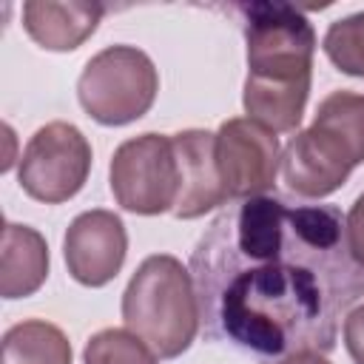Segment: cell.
<instances>
[{"mask_svg":"<svg viewBox=\"0 0 364 364\" xmlns=\"http://www.w3.org/2000/svg\"><path fill=\"white\" fill-rule=\"evenodd\" d=\"M128 253V233L114 210H85L71 219L63 236L65 267L74 282L85 287H102L122 270Z\"/></svg>","mask_w":364,"mask_h":364,"instance_id":"9","label":"cell"},{"mask_svg":"<svg viewBox=\"0 0 364 364\" xmlns=\"http://www.w3.org/2000/svg\"><path fill=\"white\" fill-rule=\"evenodd\" d=\"M82 364H156V355L128 327H105L88 338Z\"/></svg>","mask_w":364,"mask_h":364,"instance_id":"14","label":"cell"},{"mask_svg":"<svg viewBox=\"0 0 364 364\" xmlns=\"http://www.w3.org/2000/svg\"><path fill=\"white\" fill-rule=\"evenodd\" d=\"M88 171L91 142L77 125L54 119L37 128L26 142L17 165V182L31 199L60 205L80 193Z\"/></svg>","mask_w":364,"mask_h":364,"instance_id":"6","label":"cell"},{"mask_svg":"<svg viewBox=\"0 0 364 364\" xmlns=\"http://www.w3.org/2000/svg\"><path fill=\"white\" fill-rule=\"evenodd\" d=\"M188 270L205 333L273 361L330 353L364 296L341 210L273 193L228 205L199 236Z\"/></svg>","mask_w":364,"mask_h":364,"instance_id":"1","label":"cell"},{"mask_svg":"<svg viewBox=\"0 0 364 364\" xmlns=\"http://www.w3.org/2000/svg\"><path fill=\"white\" fill-rule=\"evenodd\" d=\"M344 347L353 358V364H364V304L353 307L344 318Z\"/></svg>","mask_w":364,"mask_h":364,"instance_id":"17","label":"cell"},{"mask_svg":"<svg viewBox=\"0 0 364 364\" xmlns=\"http://www.w3.org/2000/svg\"><path fill=\"white\" fill-rule=\"evenodd\" d=\"M122 321L156 358L182 355L202 324L191 270L171 253L142 259L122 293Z\"/></svg>","mask_w":364,"mask_h":364,"instance_id":"2","label":"cell"},{"mask_svg":"<svg viewBox=\"0 0 364 364\" xmlns=\"http://www.w3.org/2000/svg\"><path fill=\"white\" fill-rule=\"evenodd\" d=\"M105 6L88 0H28L23 3V28L46 51H74L100 26Z\"/></svg>","mask_w":364,"mask_h":364,"instance_id":"11","label":"cell"},{"mask_svg":"<svg viewBox=\"0 0 364 364\" xmlns=\"http://www.w3.org/2000/svg\"><path fill=\"white\" fill-rule=\"evenodd\" d=\"M355 165H361L358 154L318 119L296 131L282 148V176L287 188L304 199L330 196L347 182Z\"/></svg>","mask_w":364,"mask_h":364,"instance_id":"8","label":"cell"},{"mask_svg":"<svg viewBox=\"0 0 364 364\" xmlns=\"http://www.w3.org/2000/svg\"><path fill=\"white\" fill-rule=\"evenodd\" d=\"M245 14V51L247 77L267 85H296L313 80L316 31L310 17L279 0L242 6Z\"/></svg>","mask_w":364,"mask_h":364,"instance_id":"3","label":"cell"},{"mask_svg":"<svg viewBox=\"0 0 364 364\" xmlns=\"http://www.w3.org/2000/svg\"><path fill=\"white\" fill-rule=\"evenodd\" d=\"M179 162V199L173 205L176 219H199L228 202L219 168H216V134L188 128L171 136Z\"/></svg>","mask_w":364,"mask_h":364,"instance_id":"10","label":"cell"},{"mask_svg":"<svg viewBox=\"0 0 364 364\" xmlns=\"http://www.w3.org/2000/svg\"><path fill=\"white\" fill-rule=\"evenodd\" d=\"M108 185L119 208L156 216L173 210L179 199V162L173 139L165 134H139L125 139L108 165Z\"/></svg>","mask_w":364,"mask_h":364,"instance_id":"5","label":"cell"},{"mask_svg":"<svg viewBox=\"0 0 364 364\" xmlns=\"http://www.w3.org/2000/svg\"><path fill=\"white\" fill-rule=\"evenodd\" d=\"M213 148L228 202L273 191L282 165V145L273 131L247 117H233L219 125Z\"/></svg>","mask_w":364,"mask_h":364,"instance_id":"7","label":"cell"},{"mask_svg":"<svg viewBox=\"0 0 364 364\" xmlns=\"http://www.w3.org/2000/svg\"><path fill=\"white\" fill-rule=\"evenodd\" d=\"M276 364H330L324 353H316V350H301V353H293V355H284L279 358Z\"/></svg>","mask_w":364,"mask_h":364,"instance_id":"18","label":"cell"},{"mask_svg":"<svg viewBox=\"0 0 364 364\" xmlns=\"http://www.w3.org/2000/svg\"><path fill=\"white\" fill-rule=\"evenodd\" d=\"M344 228H347V245L353 259L364 267V193L355 196V202L350 205L347 216H344Z\"/></svg>","mask_w":364,"mask_h":364,"instance_id":"16","label":"cell"},{"mask_svg":"<svg viewBox=\"0 0 364 364\" xmlns=\"http://www.w3.org/2000/svg\"><path fill=\"white\" fill-rule=\"evenodd\" d=\"M156 91V65L136 46H108L97 51L77 80V100L100 125H128L145 117Z\"/></svg>","mask_w":364,"mask_h":364,"instance_id":"4","label":"cell"},{"mask_svg":"<svg viewBox=\"0 0 364 364\" xmlns=\"http://www.w3.org/2000/svg\"><path fill=\"white\" fill-rule=\"evenodd\" d=\"M68 336L43 318H26L6 330L0 364H71Z\"/></svg>","mask_w":364,"mask_h":364,"instance_id":"13","label":"cell"},{"mask_svg":"<svg viewBox=\"0 0 364 364\" xmlns=\"http://www.w3.org/2000/svg\"><path fill=\"white\" fill-rule=\"evenodd\" d=\"M48 279V245L46 239L17 222H6L3 228V250H0V296L3 299H26L34 296Z\"/></svg>","mask_w":364,"mask_h":364,"instance_id":"12","label":"cell"},{"mask_svg":"<svg viewBox=\"0 0 364 364\" xmlns=\"http://www.w3.org/2000/svg\"><path fill=\"white\" fill-rule=\"evenodd\" d=\"M321 46L327 60L341 74L364 80V11H355L330 23Z\"/></svg>","mask_w":364,"mask_h":364,"instance_id":"15","label":"cell"}]
</instances>
